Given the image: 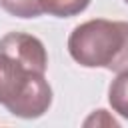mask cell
Segmentation results:
<instances>
[{
    "label": "cell",
    "mask_w": 128,
    "mask_h": 128,
    "mask_svg": "<svg viewBox=\"0 0 128 128\" xmlns=\"http://www.w3.org/2000/svg\"><path fill=\"white\" fill-rule=\"evenodd\" d=\"M48 54L44 44L24 32H10L0 40V104L18 118H40L52 104L46 80Z\"/></svg>",
    "instance_id": "obj_1"
},
{
    "label": "cell",
    "mask_w": 128,
    "mask_h": 128,
    "mask_svg": "<svg viewBox=\"0 0 128 128\" xmlns=\"http://www.w3.org/2000/svg\"><path fill=\"white\" fill-rule=\"evenodd\" d=\"M68 52L84 68L128 70V22L88 20L78 24L68 38Z\"/></svg>",
    "instance_id": "obj_2"
},
{
    "label": "cell",
    "mask_w": 128,
    "mask_h": 128,
    "mask_svg": "<svg viewBox=\"0 0 128 128\" xmlns=\"http://www.w3.org/2000/svg\"><path fill=\"white\" fill-rule=\"evenodd\" d=\"M108 102L118 116L128 118V70L118 72L112 80L108 88Z\"/></svg>",
    "instance_id": "obj_3"
},
{
    "label": "cell",
    "mask_w": 128,
    "mask_h": 128,
    "mask_svg": "<svg viewBox=\"0 0 128 128\" xmlns=\"http://www.w3.org/2000/svg\"><path fill=\"white\" fill-rule=\"evenodd\" d=\"M90 0H40L42 12H48L56 18H70L88 8Z\"/></svg>",
    "instance_id": "obj_4"
},
{
    "label": "cell",
    "mask_w": 128,
    "mask_h": 128,
    "mask_svg": "<svg viewBox=\"0 0 128 128\" xmlns=\"http://www.w3.org/2000/svg\"><path fill=\"white\" fill-rule=\"evenodd\" d=\"M0 8L16 18H36L42 14L40 0H0Z\"/></svg>",
    "instance_id": "obj_5"
},
{
    "label": "cell",
    "mask_w": 128,
    "mask_h": 128,
    "mask_svg": "<svg viewBox=\"0 0 128 128\" xmlns=\"http://www.w3.org/2000/svg\"><path fill=\"white\" fill-rule=\"evenodd\" d=\"M96 114H98V116L102 118V114H104V110H96ZM92 122H96V124H98V118H96L94 114H92V116H90V118H88V120H86L84 124L88 126V124H92ZM106 124H110V126H118V122H116L114 118H106Z\"/></svg>",
    "instance_id": "obj_6"
},
{
    "label": "cell",
    "mask_w": 128,
    "mask_h": 128,
    "mask_svg": "<svg viewBox=\"0 0 128 128\" xmlns=\"http://www.w3.org/2000/svg\"><path fill=\"white\" fill-rule=\"evenodd\" d=\"M124 2H126V4H128V0H124Z\"/></svg>",
    "instance_id": "obj_7"
}]
</instances>
